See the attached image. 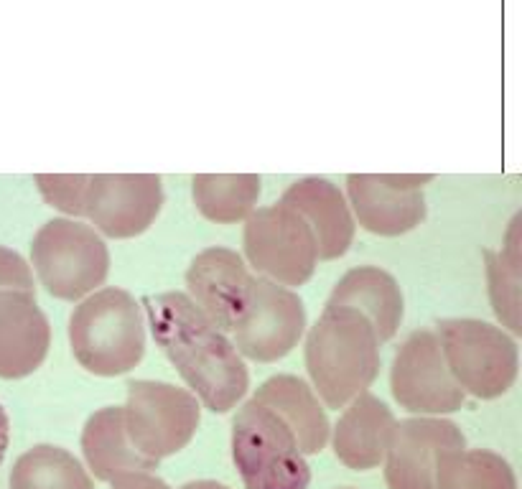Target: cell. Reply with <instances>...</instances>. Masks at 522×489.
<instances>
[{
  "label": "cell",
  "instance_id": "cell-20",
  "mask_svg": "<svg viewBox=\"0 0 522 489\" xmlns=\"http://www.w3.org/2000/svg\"><path fill=\"white\" fill-rule=\"evenodd\" d=\"M82 454H85L87 469L100 482H113L118 474L151 472L158 464L135 449L125 431V413L120 405H107L92 413L82 428Z\"/></svg>",
  "mask_w": 522,
  "mask_h": 489
},
{
  "label": "cell",
  "instance_id": "cell-6",
  "mask_svg": "<svg viewBox=\"0 0 522 489\" xmlns=\"http://www.w3.org/2000/svg\"><path fill=\"white\" fill-rule=\"evenodd\" d=\"M438 342L459 388L479 400L505 395L517 380V344L502 326L479 319L438 321Z\"/></svg>",
  "mask_w": 522,
  "mask_h": 489
},
{
  "label": "cell",
  "instance_id": "cell-4",
  "mask_svg": "<svg viewBox=\"0 0 522 489\" xmlns=\"http://www.w3.org/2000/svg\"><path fill=\"white\" fill-rule=\"evenodd\" d=\"M232 459L245 489H309L311 467L291 428L258 400L232 421Z\"/></svg>",
  "mask_w": 522,
  "mask_h": 489
},
{
  "label": "cell",
  "instance_id": "cell-9",
  "mask_svg": "<svg viewBox=\"0 0 522 489\" xmlns=\"http://www.w3.org/2000/svg\"><path fill=\"white\" fill-rule=\"evenodd\" d=\"M390 388L400 408L418 416H444L459 411L466 393L446 365L436 332L418 329L395 352Z\"/></svg>",
  "mask_w": 522,
  "mask_h": 489
},
{
  "label": "cell",
  "instance_id": "cell-2",
  "mask_svg": "<svg viewBox=\"0 0 522 489\" xmlns=\"http://www.w3.org/2000/svg\"><path fill=\"white\" fill-rule=\"evenodd\" d=\"M306 370L326 408H344L380 375V339L349 306H324L306 337Z\"/></svg>",
  "mask_w": 522,
  "mask_h": 489
},
{
  "label": "cell",
  "instance_id": "cell-30",
  "mask_svg": "<svg viewBox=\"0 0 522 489\" xmlns=\"http://www.w3.org/2000/svg\"><path fill=\"white\" fill-rule=\"evenodd\" d=\"M339 489H354V487H339Z\"/></svg>",
  "mask_w": 522,
  "mask_h": 489
},
{
  "label": "cell",
  "instance_id": "cell-27",
  "mask_svg": "<svg viewBox=\"0 0 522 489\" xmlns=\"http://www.w3.org/2000/svg\"><path fill=\"white\" fill-rule=\"evenodd\" d=\"M113 489H171V487L163 482L161 477H156V474L135 469V472L118 474V477L113 479Z\"/></svg>",
  "mask_w": 522,
  "mask_h": 489
},
{
  "label": "cell",
  "instance_id": "cell-10",
  "mask_svg": "<svg viewBox=\"0 0 522 489\" xmlns=\"http://www.w3.org/2000/svg\"><path fill=\"white\" fill-rule=\"evenodd\" d=\"M306 332V306L293 288L268 278H255L247 309L232 329V342L253 362H278L301 342Z\"/></svg>",
  "mask_w": 522,
  "mask_h": 489
},
{
  "label": "cell",
  "instance_id": "cell-3",
  "mask_svg": "<svg viewBox=\"0 0 522 489\" xmlns=\"http://www.w3.org/2000/svg\"><path fill=\"white\" fill-rule=\"evenodd\" d=\"M69 344L74 360L92 375H125L146 355L141 301L123 288H100L79 298L69 316Z\"/></svg>",
  "mask_w": 522,
  "mask_h": 489
},
{
  "label": "cell",
  "instance_id": "cell-1",
  "mask_svg": "<svg viewBox=\"0 0 522 489\" xmlns=\"http://www.w3.org/2000/svg\"><path fill=\"white\" fill-rule=\"evenodd\" d=\"M141 306L153 339L199 403L212 413L232 411L250 388V372L235 342L181 291L146 296Z\"/></svg>",
  "mask_w": 522,
  "mask_h": 489
},
{
  "label": "cell",
  "instance_id": "cell-22",
  "mask_svg": "<svg viewBox=\"0 0 522 489\" xmlns=\"http://www.w3.org/2000/svg\"><path fill=\"white\" fill-rule=\"evenodd\" d=\"M11 489H95L87 469L67 449L39 444L11 469Z\"/></svg>",
  "mask_w": 522,
  "mask_h": 489
},
{
  "label": "cell",
  "instance_id": "cell-28",
  "mask_svg": "<svg viewBox=\"0 0 522 489\" xmlns=\"http://www.w3.org/2000/svg\"><path fill=\"white\" fill-rule=\"evenodd\" d=\"M8 444H11V421H8L6 408H3V403H0V464H3V459H6Z\"/></svg>",
  "mask_w": 522,
  "mask_h": 489
},
{
  "label": "cell",
  "instance_id": "cell-26",
  "mask_svg": "<svg viewBox=\"0 0 522 489\" xmlns=\"http://www.w3.org/2000/svg\"><path fill=\"white\" fill-rule=\"evenodd\" d=\"M0 291L36 293L34 270L16 250L0 245Z\"/></svg>",
  "mask_w": 522,
  "mask_h": 489
},
{
  "label": "cell",
  "instance_id": "cell-11",
  "mask_svg": "<svg viewBox=\"0 0 522 489\" xmlns=\"http://www.w3.org/2000/svg\"><path fill=\"white\" fill-rule=\"evenodd\" d=\"M431 181L433 174H349V209L372 235H405L426 220L423 186Z\"/></svg>",
  "mask_w": 522,
  "mask_h": 489
},
{
  "label": "cell",
  "instance_id": "cell-25",
  "mask_svg": "<svg viewBox=\"0 0 522 489\" xmlns=\"http://www.w3.org/2000/svg\"><path fill=\"white\" fill-rule=\"evenodd\" d=\"M92 174H36V186L46 204L74 220H85L87 189Z\"/></svg>",
  "mask_w": 522,
  "mask_h": 489
},
{
  "label": "cell",
  "instance_id": "cell-7",
  "mask_svg": "<svg viewBox=\"0 0 522 489\" xmlns=\"http://www.w3.org/2000/svg\"><path fill=\"white\" fill-rule=\"evenodd\" d=\"M123 413L130 444L158 464L189 446L202 421V403L191 390L179 385L133 380L128 383Z\"/></svg>",
  "mask_w": 522,
  "mask_h": 489
},
{
  "label": "cell",
  "instance_id": "cell-12",
  "mask_svg": "<svg viewBox=\"0 0 522 489\" xmlns=\"http://www.w3.org/2000/svg\"><path fill=\"white\" fill-rule=\"evenodd\" d=\"M163 207V184L156 174H92L85 220L100 235L128 240L143 235Z\"/></svg>",
  "mask_w": 522,
  "mask_h": 489
},
{
  "label": "cell",
  "instance_id": "cell-19",
  "mask_svg": "<svg viewBox=\"0 0 522 489\" xmlns=\"http://www.w3.org/2000/svg\"><path fill=\"white\" fill-rule=\"evenodd\" d=\"M253 398L268 405L270 411L291 428L298 449L306 456L319 454L329 444L332 426H329V418H326L314 388L306 380L296 375H273L260 385Z\"/></svg>",
  "mask_w": 522,
  "mask_h": 489
},
{
  "label": "cell",
  "instance_id": "cell-13",
  "mask_svg": "<svg viewBox=\"0 0 522 489\" xmlns=\"http://www.w3.org/2000/svg\"><path fill=\"white\" fill-rule=\"evenodd\" d=\"M466 436L454 421L416 416L395 421L385 454V482L390 489H436L438 459L446 451L464 449Z\"/></svg>",
  "mask_w": 522,
  "mask_h": 489
},
{
  "label": "cell",
  "instance_id": "cell-29",
  "mask_svg": "<svg viewBox=\"0 0 522 489\" xmlns=\"http://www.w3.org/2000/svg\"><path fill=\"white\" fill-rule=\"evenodd\" d=\"M181 489H230L227 484L212 482V479H199V482H186Z\"/></svg>",
  "mask_w": 522,
  "mask_h": 489
},
{
  "label": "cell",
  "instance_id": "cell-23",
  "mask_svg": "<svg viewBox=\"0 0 522 489\" xmlns=\"http://www.w3.org/2000/svg\"><path fill=\"white\" fill-rule=\"evenodd\" d=\"M484 260H487L489 301L494 314L512 334H520V214H515V220L510 222L502 250H484Z\"/></svg>",
  "mask_w": 522,
  "mask_h": 489
},
{
  "label": "cell",
  "instance_id": "cell-17",
  "mask_svg": "<svg viewBox=\"0 0 522 489\" xmlns=\"http://www.w3.org/2000/svg\"><path fill=\"white\" fill-rule=\"evenodd\" d=\"M393 428V411L365 390L344 405L342 418L334 426V454L344 467L354 472L377 469L388 454Z\"/></svg>",
  "mask_w": 522,
  "mask_h": 489
},
{
  "label": "cell",
  "instance_id": "cell-8",
  "mask_svg": "<svg viewBox=\"0 0 522 489\" xmlns=\"http://www.w3.org/2000/svg\"><path fill=\"white\" fill-rule=\"evenodd\" d=\"M242 245L260 276L288 288L304 286L319 263L309 222L283 202L247 214Z\"/></svg>",
  "mask_w": 522,
  "mask_h": 489
},
{
  "label": "cell",
  "instance_id": "cell-18",
  "mask_svg": "<svg viewBox=\"0 0 522 489\" xmlns=\"http://www.w3.org/2000/svg\"><path fill=\"white\" fill-rule=\"evenodd\" d=\"M326 306H349L360 311L372 324L380 344L390 342L398 334L405 314L403 291L398 281L377 265H360L344 273Z\"/></svg>",
  "mask_w": 522,
  "mask_h": 489
},
{
  "label": "cell",
  "instance_id": "cell-5",
  "mask_svg": "<svg viewBox=\"0 0 522 489\" xmlns=\"http://www.w3.org/2000/svg\"><path fill=\"white\" fill-rule=\"evenodd\" d=\"M31 263L51 296L79 301L107 281L110 250L92 225L74 217H59L46 222L34 235Z\"/></svg>",
  "mask_w": 522,
  "mask_h": 489
},
{
  "label": "cell",
  "instance_id": "cell-15",
  "mask_svg": "<svg viewBox=\"0 0 522 489\" xmlns=\"http://www.w3.org/2000/svg\"><path fill=\"white\" fill-rule=\"evenodd\" d=\"M51 326L36 293L0 291V377L18 380L44 365Z\"/></svg>",
  "mask_w": 522,
  "mask_h": 489
},
{
  "label": "cell",
  "instance_id": "cell-16",
  "mask_svg": "<svg viewBox=\"0 0 522 489\" xmlns=\"http://www.w3.org/2000/svg\"><path fill=\"white\" fill-rule=\"evenodd\" d=\"M281 202L296 209L309 222L319 260H337L347 253L357 222L337 184L329 179H319V176L293 181L283 192Z\"/></svg>",
  "mask_w": 522,
  "mask_h": 489
},
{
  "label": "cell",
  "instance_id": "cell-14",
  "mask_svg": "<svg viewBox=\"0 0 522 489\" xmlns=\"http://www.w3.org/2000/svg\"><path fill=\"white\" fill-rule=\"evenodd\" d=\"M253 283L245 260L230 248L202 250L186 270V296L225 334H232L245 314Z\"/></svg>",
  "mask_w": 522,
  "mask_h": 489
},
{
  "label": "cell",
  "instance_id": "cell-24",
  "mask_svg": "<svg viewBox=\"0 0 522 489\" xmlns=\"http://www.w3.org/2000/svg\"><path fill=\"white\" fill-rule=\"evenodd\" d=\"M436 489H517V479L500 454L464 446L438 459Z\"/></svg>",
  "mask_w": 522,
  "mask_h": 489
},
{
  "label": "cell",
  "instance_id": "cell-21",
  "mask_svg": "<svg viewBox=\"0 0 522 489\" xmlns=\"http://www.w3.org/2000/svg\"><path fill=\"white\" fill-rule=\"evenodd\" d=\"M194 204L207 220L235 225L247 220L260 199L258 174H197L191 179Z\"/></svg>",
  "mask_w": 522,
  "mask_h": 489
}]
</instances>
